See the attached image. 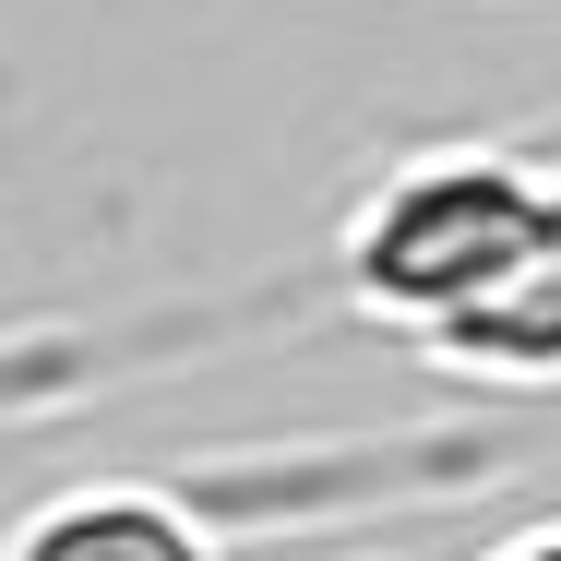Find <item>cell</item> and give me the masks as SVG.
Masks as SVG:
<instances>
[{"label": "cell", "mask_w": 561, "mask_h": 561, "mask_svg": "<svg viewBox=\"0 0 561 561\" xmlns=\"http://www.w3.org/2000/svg\"><path fill=\"white\" fill-rule=\"evenodd\" d=\"M550 227H561V156L550 144H419V156H394L346 204L335 287H346L358 323L443 335Z\"/></svg>", "instance_id": "cell-1"}, {"label": "cell", "mask_w": 561, "mask_h": 561, "mask_svg": "<svg viewBox=\"0 0 561 561\" xmlns=\"http://www.w3.org/2000/svg\"><path fill=\"white\" fill-rule=\"evenodd\" d=\"M0 561H239V526L204 478H60L0 526Z\"/></svg>", "instance_id": "cell-2"}, {"label": "cell", "mask_w": 561, "mask_h": 561, "mask_svg": "<svg viewBox=\"0 0 561 561\" xmlns=\"http://www.w3.org/2000/svg\"><path fill=\"white\" fill-rule=\"evenodd\" d=\"M431 370L454 382H490V394H561V227L443 335H419Z\"/></svg>", "instance_id": "cell-3"}, {"label": "cell", "mask_w": 561, "mask_h": 561, "mask_svg": "<svg viewBox=\"0 0 561 561\" xmlns=\"http://www.w3.org/2000/svg\"><path fill=\"white\" fill-rule=\"evenodd\" d=\"M478 561H561V514H550V526H526V538H502V550H478Z\"/></svg>", "instance_id": "cell-4"}]
</instances>
